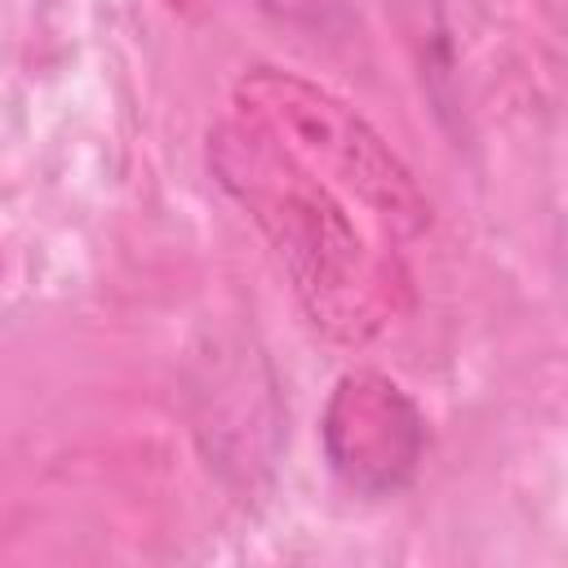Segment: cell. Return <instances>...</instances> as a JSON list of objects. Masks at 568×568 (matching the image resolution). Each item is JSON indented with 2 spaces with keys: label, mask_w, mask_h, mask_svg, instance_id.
Returning <instances> with one entry per match:
<instances>
[{
  "label": "cell",
  "mask_w": 568,
  "mask_h": 568,
  "mask_svg": "<svg viewBox=\"0 0 568 568\" xmlns=\"http://www.w3.org/2000/svg\"><path fill=\"white\" fill-rule=\"evenodd\" d=\"M320 444L324 462L351 493L390 497L413 484L426 457V417L399 382L355 368L337 377L324 404Z\"/></svg>",
  "instance_id": "3957f363"
},
{
  "label": "cell",
  "mask_w": 568,
  "mask_h": 568,
  "mask_svg": "<svg viewBox=\"0 0 568 568\" xmlns=\"http://www.w3.org/2000/svg\"><path fill=\"white\" fill-rule=\"evenodd\" d=\"M235 106L333 191L355 195L390 235H417L430 226V200L413 169L337 93L280 67H253L235 84Z\"/></svg>",
  "instance_id": "7a4b0ae2"
},
{
  "label": "cell",
  "mask_w": 568,
  "mask_h": 568,
  "mask_svg": "<svg viewBox=\"0 0 568 568\" xmlns=\"http://www.w3.org/2000/svg\"><path fill=\"white\" fill-rule=\"evenodd\" d=\"M209 164L222 191L235 195L275 244L297 302L333 342L359 346L408 311L413 293L395 253L373 248L333 186L262 124L248 115L217 124Z\"/></svg>",
  "instance_id": "6da1fadb"
}]
</instances>
